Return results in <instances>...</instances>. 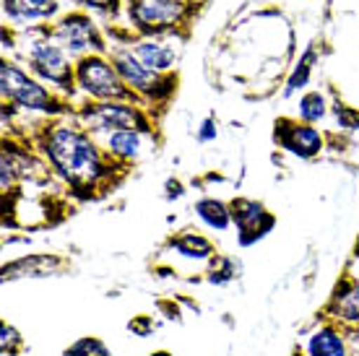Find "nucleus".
<instances>
[{"instance_id": "5", "label": "nucleus", "mask_w": 359, "mask_h": 356, "mask_svg": "<svg viewBox=\"0 0 359 356\" xmlns=\"http://www.w3.org/2000/svg\"><path fill=\"white\" fill-rule=\"evenodd\" d=\"M0 94L8 102L27 112H42L45 117H73L76 102L60 94L57 89H47L36 76H29L21 65L3 57L0 60Z\"/></svg>"}, {"instance_id": "30", "label": "nucleus", "mask_w": 359, "mask_h": 356, "mask_svg": "<svg viewBox=\"0 0 359 356\" xmlns=\"http://www.w3.org/2000/svg\"><path fill=\"white\" fill-rule=\"evenodd\" d=\"M144 356H175L170 351V348H154V351H149V354H144Z\"/></svg>"}, {"instance_id": "4", "label": "nucleus", "mask_w": 359, "mask_h": 356, "mask_svg": "<svg viewBox=\"0 0 359 356\" xmlns=\"http://www.w3.org/2000/svg\"><path fill=\"white\" fill-rule=\"evenodd\" d=\"M73 117L94 135H109L117 130H138V133L149 135L156 146L164 143L162 135V120L154 115L151 109L144 104H133V102H79Z\"/></svg>"}, {"instance_id": "18", "label": "nucleus", "mask_w": 359, "mask_h": 356, "mask_svg": "<svg viewBox=\"0 0 359 356\" xmlns=\"http://www.w3.org/2000/svg\"><path fill=\"white\" fill-rule=\"evenodd\" d=\"M243 278V260L226 255V252H216L214 258L208 260L206 273L201 276V281H206L211 286H226Z\"/></svg>"}, {"instance_id": "23", "label": "nucleus", "mask_w": 359, "mask_h": 356, "mask_svg": "<svg viewBox=\"0 0 359 356\" xmlns=\"http://www.w3.org/2000/svg\"><path fill=\"white\" fill-rule=\"evenodd\" d=\"M27 338H24V333L16 328V325H11L8 320L0 322V354L3 356H24L27 354Z\"/></svg>"}, {"instance_id": "3", "label": "nucleus", "mask_w": 359, "mask_h": 356, "mask_svg": "<svg viewBox=\"0 0 359 356\" xmlns=\"http://www.w3.org/2000/svg\"><path fill=\"white\" fill-rule=\"evenodd\" d=\"M130 29L141 39L172 36L182 45L193 36L198 13L206 0H126Z\"/></svg>"}, {"instance_id": "26", "label": "nucleus", "mask_w": 359, "mask_h": 356, "mask_svg": "<svg viewBox=\"0 0 359 356\" xmlns=\"http://www.w3.org/2000/svg\"><path fill=\"white\" fill-rule=\"evenodd\" d=\"M76 6L83 11H97L102 16H120V0H76Z\"/></svg>"}, {"instance_id": "13", "label": "nucleus", "mask_w": 359, "mask_h": 356, "mask_svg": "<svg viewBox=\"0 0 359 356\" xmlns=\"http://www.w3.org/2000/svg\"><path fill=\"white\" fill-rule=\"evenodd\" d=\"M318 328L307 336L305 343H297L292 348V356H351L349 343L341 325L336 322H318Z\"/></svg>"}, {"instance_id": "24", "label": "nucleus", "mask_w": 359, "mask_h": 356, "mask_svg": "<svg viewBox=\"0 0 359 356\" xmlns=\"http://www.w3.org/2000/svg\"><path fill=\"white\" fill-rule=\"evenodd\" d=\"M333 117H336V123H339V128H344V130H359V109L351 107V104H346V102H341V99H333Z\"/></svg>"}, {"instance_id": "1", "label": "nucleus", "mask_w": 359, "mask_h": 356, "mask_svg": "<svg viewBox=\"0 0 359 356\" xmlns=\"http://www.w3.org/2000/svg\"><path fill=\"white\" fill-rule=\"evenodd\" d=\"M34 146L53 167L55 177L68 187L79 203H94L112 196L133 174V167L112 159L97 135L89 133L76 117H42L29 125Z\"/></svg>"}, {"instance_id": "21", "label": "nucleus", "mask_w": 359, "mask_h": 356, "mask_svg": "<svg viewBox=\"0 0 359 356\" xmlns=\"http://www.w3.org/2000/svg\"><path fill=\"white\" fill-rule=\"evenodd\" d=\"M328 115V99H325L323 91H305L302 97H299V120L302 123H310V125H318L323 117Z\"/></svg>"}, {"instance_id": "29", "label": "nucleus", "mask_w": 359, "mask_h": 356, "mask_svg": "<svg viewBox=\"0 0 359 356\" xmlns=\"http://www.w3.org/2000/svg\"><path fill=\"white\" fill-rule=\"evenodd\" d=\"M349 263H351V266H357V263H359V232H357V237H354V245H351Z\"/></svg>"}, {"instance_id": "15", "label": "nucleus", "mask_w": 359, "mask_h": 356, "mask_svg": "<svg viewBox=\"0 0 359 356\" xmlns=\"http://www.w3.org/2000/svg\"><path fill=\"white\" fill-rule=\"evenodd\" d=\"M162 249H172L175 255H180V258H185V260H193V263H208L216 252H222L211 237H206L203 232H196V229L172 232L170 237L162 242Z\"/></svg>"}, {"instance_id": "2", "label": "nucleus", "mask_w": 359, "mask_h": 356, "mask_svg": "<svg viewBox=\"0 0 359 356\" xmlns=\"http://www.w3.org/2000/svg\"><path fill=\"white\" fill-rule=\"evenodd\" d=\"M3 39L6 47L18 50L29 71L34 73L42 83H53L65 97H76V62H71V55L47 34L45 24H34V27L16 32L13 27L3 29Z\"/></svg>"}, {"instance_id": "7", "label": "nucleus", "mask_w": 359, "mask_h": 356, "mask_svg": "<svg viewBox=\"0 0 359 356\" xmlns=\"http://www.w3.org/2000/svg\"><path fill=\"white\" fill-rule=\"evenodd\" d=\"M76 86L86 94V99H94V102H133V104L146 107V102L123 81V76L117 73L107 55L91 53L79 57L76 60Z\"/></svg>"}, {"instance_id": "11", "label": "nucleus", "mask_w": 359, "mask_h": 356, "mask_svg": "<svg viewBox=\"0 0 359 356\" xmlns=\"http://www.w3.org/2000/svg\"><path fill=\"white\" fill-rule=\"evenodd\" d=\"M229 211H232V226H237V245L240 247H252L261 240H266L273 229H276V214L269 205L255 200V198L237 196L229 200Z\"/></svg>"}, {"instance_id": "22", "label": "nucleus", "mask_w": 359, "mask_h": 356, "mask_svg": "<svg viewBox=\"0 0 359 356\" xmlns=\"http://www.w3.org/2000/svg\"><path fill=\"white\" fill-rule=\"evenodd\" d=\"M63 356H112V348L99 336H81L63 348Z\"/></svg>"}, {"instance_id": "10", "label": "nucleus", "mask_w": 359, "mask_h": 356, "mask_svg": "<svg viewBox=\"0 0 359 356\" xmlns=\"http://www.w3.org/2000/svg\"><path fill=\"white\" fill-rule=\"evenodd\" d=\"M271 138L281 151L292 153L302 161L318 159L325 149V133H320L315 125L302 123L299 117L281 115L273 120V130Z\"/></svg>"}, {"instance_id": "12", "label": "nucleus", "mask_w": 359, "mask_h": 356, "mask_svg": "<svg viewBox=\"0 0 359 356\" xmlns=\"http://www.w3.org/2000/svg\"><path fill=\"white\" fill-rule=\"evenodd\" d=\"M76 271L71 255L63 252H29L21 258H13L3 263L0 268V281L3 284H13V281H34V278H57V276H71Z\"/></svg>"}, {"instance_id": "9", "label": "nucleus", "mask_w": 359, "mask_h": 356, "mask_svg": "<svg viewBox=\"0 0 359 356\" xmlns=\"http://www.w3.org/2000/svg\"><path fill=\"white\" fill-rule=\"evenodd\" d=\"M315 320L336 322L344 330L359 328V273H354V266L349 260L333 281L325 302L315 312Z\"/></svg>"}, {"instance_id": "6", "label": "nucleus", "mask_w": 359, "mask_h": 356, "mask_svg": "<svg viewBox=\"0 0 359 356\" xmlns=\"http://www.w3.org/2000/svg\"><path fill=\"white\" fill-rule=\"evenodd\" d=\"M107 57L112 60V65L117 68V73L123 76L128 86L144 99L146 107L151 109L159 120H164V115L170 112L172 102H175L180 91V71H149L144 62L133 55V50H126V47H109Z\"/></svg>"}, {"instance_id": "31", "label": "nucleus", "mask_w": 359, "mask_h": 356, "mask_svg": "<svg viewBox=\"0 0 359 356\" xmlns=\"http://www.w3.org/2000/svg\"><path fill=\"white\" fill-rule=\"evenodd\" d=\"M351 356H354V354H351Z\"/></svg>"}, {"instance_id": "25", "label": "nucleus", "mask_w": 359, "mask_h": 356, "mask_svg": "<svg viewBox=\"0 0 359 356\" xmlns=\"http://www.w3.org/2000/svg\"><path fill=\"white\" fill-rule=\"evenodd\" d=\"M126 328H128V333H133L135 338H149V336H154V333H156L159 322H156V317H154V315H149V312H141V315H133V317L126 322Z\"/></svg>"}, {"instance_id": "27", "label": "nucleus", "mask_w": 359, "mask_h": 356, "mask_svg": "<svg viewBox=\"0 0 359 356\" xmlns=\"http://www.w3.org/2000/svg\"><path fill=\"white\" fill-rule=\"evenodd\" d=\"M156 307L164 312V317L182 322V315H180V307L175 304V299H159V302H156Z\"/></svg>"}, {"instance_id": "8", "label": "nucleus", "mask_w": 359, "mask_h": 356, "mask_svg": "<svg viewBox=\"0 0 359 356\" xmlns=\"http://www.w3.org/2000/svg\"><path fill=\"white\" fill-rule=\"evenodd\" d=\"M47 34L53 36L57 45L63 47L71 57H83V55L99 53V55H109V45L102 29L94 24L91 13H86L83 8H76L71 13L60 16L55 24H45Z\"/></svg>"}, {"instance_id": "17", "label": "nucleus", "mask_w": 359, "mask_h": 356, "mask_svg": "<svg viewBox=\"0 0 359 356\" xmlns=\"http://www.w3.org/2000/svg\"><path fill=\"white\" fill-rule=\"evenodd\" d=\"M104 149L120 164L135 167V161L141 159V149H144V133H138V130H117V133H109L104 138Z\"/></svg>"}, {"instance_id": "20", "label": "nucleus", "mask_w": 359, "mask_h": 356, "mask_svg": "<svg viewBox=\"0 0 359 356\" xmlns=\"http://www.w3.org/2000/svg\"><path fill=\"white\" fill-rule=\"evenodd\" d=\"M315 62H318V50H315V42H313V45L302 53L299 62H297L294 71H292V76H289L287 89H284V97H292V94H297L299 89H305L307 83H310V76H313V71H315Z\"/></svg>"}, {"instance_id": "14", "label": "nucleus", "mask_w": 359, "mask_h": 356, "mask_svg": "<svg viewBox=\"0 0 359 356\" xmlns=\"http://www.w3.org/2000/svg\"><path fill=\"white\" fill-rule=\"evenodd\" d=\"M130 50H133V55L144 62L149 71L170 73V71H177L182 42L172 39V36H154V39H141Z\"/></svg>"}, {"instance_id": "19", "label": "nucleus", "mask_w": 359, "mask_h": 356, "mask_svg": "<svg viewBox=\"0 0 359 356\" xmlns=\"http://www.w3.org/2000/svg\"><path fill=\"white\" fill-rule=\"evenodd\" d=\"M193 211L201 221L206 224L208 229L214 232H226L232 226V211H229V203L219 200V198H201L196 200Z\"/></svg>"}, {"instance_id": "28", "label": "nucleus", "mask_w": 359, "mask_h": 356, "mask_svg": "<svg viewBox=\"0 0 359 356\" xmlns=\"http://www.w3.org/2000/svg\"><path fill=\"white\" fill-rule=\"evenodd\" d=\"M216 138V120L214 117H206L203 125H201V130H198V141L201 143H208Z\"/></svg>"}, {"instance_id": "16", "label": "nucleus", "mask_w": 359, "mask_h": 356, "mask_svg": "<svg viewBox=\"0 0 359 356\" xmlns=\"http://www.w3.org/2000/svg\"><path fill=\"white\" fill-rule=\"evenodd\" d=\"M3 11L11 21L34 27V21H50L53 16H57L60 3L57 0H3Z\"/></svg>"}]
</instances>
